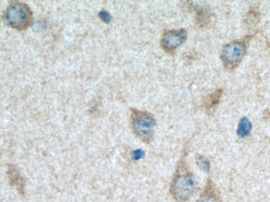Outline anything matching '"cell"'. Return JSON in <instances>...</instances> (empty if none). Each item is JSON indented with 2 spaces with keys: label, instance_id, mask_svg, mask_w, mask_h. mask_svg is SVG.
I'll use <instances>...</instances> for the list:
<instances>
[{
  "label": "cell",
  "instance_id": "obj_7",
  "mask_svg": "<svg viewBox=\"0 0 270 202\" xmlns=\"http://www.w3.org/2000/svg\"><path fill=\"white\" fill-rule=\"evenodd\" d=\"M252 130V124L248 119L246 117L241 118L239 123L238 125V130H237V134L238 136L241 138H245L248 136Z\"/></svg>",
  "mask_w": 270,
  "mask_h": 202
},
{
  "label": "cell",
  "instance_id": "obj_8",
  "mask_svg": "<svg viewBox=\"0 0 270 202\" xmlns=\"http://www.w3.org/2000/svg\"><path fill=\"white\" fill-rule=\"evenodd\" d=\"M212 189V187L207 188L196 202H220L218 195Z\"/></svg>",
  "mask_w": 270,
  "mask_h": 202
},
{
  "label": "cell",
  "instance_id": "obj_3",
  "mask_svg": "<svg viewBox=\"0 0 270 202\" xmlns=\"http://www.w3.org/2000/svg\"><path fill=\"white\" fill-rule=\"evenodd\" d=\"M155 118L144 112L136 111L132 114V128L135 134L145 141L150 142L154 135Z\"/></svg>",
  "mask_w": 270,
  "mask_h": 202
},
{
  "label": "cell",
  "instance_id": "obj_2",
  "mask_svg": "<svg viewBox=\"0 0 270 202\" xmlns=\"http://www.w3.org/2000/svg\"><path fill=\"white\" fill-rule=\"evenodd\" d=\"M32 12L23 3L14 2L6 9L5 18L9 25L18 30H24L31 22Z\"/></svg>",
  "mask_w": 270,
  "mask_h": 202
},
{
  "label": "cell",
  "instance_id": "obj_6",
  "mask_svg": "<svg viewBox=\"0 0 270 202\" xmlns=\"http://www.w3.org/2000/svg\"><path fill=\"white\" fill-rule=\"evenodd\" d=\"M8 175H9V182L12 186H14L17 189V191L23 195L24 194V180H23L20 173L17 170L15 167L9 166L8 170Z\"/></svg>",
  "mask_w": 270,
  "mask_h": 202
},
{
  "label": "cell",
  "instance_id": "obj_1",
  "mask_svg": "<svg viewBox=\"0 0 270 202\" xmlns=\"http://www.w3.org/2000/svg\"><path fill=\"white\" fill-rule=\"evenodd\" d=\"M196 182L191 173H182L175 176L170 186V193L175 200L185 202L195 193Z\"/></svg>",
  "mask_w": 270,
  "mask_h": 202
},
{
  "label": "cell",
  "instance_id": "obj_9",
  "mask_svg": "<svg viewBox=\"0 0 270 202\" xmlns=\"http://www.w3.org/2000/svg\"><path fill=\"white\" fill-rule=\"evenodd\" d=\"M196 164L197 166L204 171V172H209V168H211V164L209 161L206 157H204L203 155H197L196 156Z\"/></svg>",
  "mask_w": 270,
  "mask_h": 202
},
{
  "label": "cell",
  "instance_id": "obj_4",
  "mask_svg": "<svg viewBox=\"0 0 270 202\" xmlns=\"http://www.w3.org/2000/svg\"><path fill=\"white\" fill-rule=\"evenodd\" d=\"M245 53V46L241 43H231L223 50V58L228 63H235L242 59Z\"/></svg>",
  "mask_w": 270,
  "mask_h": 202
},
{
  "label": "cell",
  "instance_id": "obj_5",
  "mask_svg": "<svg viewBox=\"0 0 270 202\" xmlns=\"http://www.w3.org/2000/svg\"><path fill=\"white\" fill-rule=\"evenodd\" d=\"M186 38L185 30H173L166 32L162 39V46L166 50H174L184 43Z\"/></svg>",
  "mask_w": 270,
  "mask_h": 202
},
{
  "label": "cell",
  "instance_id": "obj_10",
  "mask_svg": "<svg viewBox=\"0 0 270 202\" xmlns=\"http://www.w3.org/2000/svg\"><path fill=\"white\" fill-rule=\"evenodd\" d=\"M99 17H100L101 19H102L103 22H105V23H109L111 19V15L106 11L100 12Z\"/></svg>",
  "mask_w": 270,
  "mask_h": 202
},
{
  "label": "cell",
  "instance_id": "obj_11",
  "mask_svg": "<svg viewBox=\"0 0 270 202\" xmlns=\"http://www.w3.org/2000/svg\"><path fill=\"white\" fill-rule=\"evenodd\" d=\"M143 156L144 152L141 149L136 150V151H134L133 153H132V157H133L135 160H139V159H141V157H143Z\"/></svg>",
  "mask_w": 270,
  "mask_h": 202
}]
</instances>
